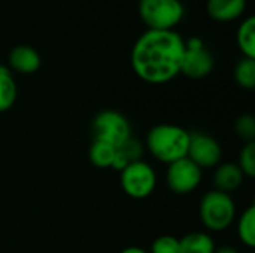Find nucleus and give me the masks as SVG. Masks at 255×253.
Here are the masks:
<instances>
[{
  "label": "nucleus",
  "instance_id": "f257e3e1",
  "mask_svg": "<svg viewBox=\"0 0 255 253\" xmlns=\"http://www.w3.org/2000/svg\"><path fill=\"white\" fill-rule=\"evenodd\" d=\"M185 40L175 30H146L131 49V67L145 82L161 85L181 73Z\"/></svg>",
  "mask_w": 255,
  "mask_h": 253
},
{
  "label": "nucleus",
  "instance_id": "f03ea898",
  "mask_svg": "<svg viewBox=\"0 0 255 253\" xmlns=\"http://www.w3.org/2000/svg\"><path fill=\"white\" fill-rule=\"evenodd\" d=\"M188 143L190 133L173 124H158L146 136V146L151 155L167 166L187 157Z\"/></svg>",
  "mask_w": 255,
  "mask_h": 253
},
{
  "label": "nucleus",
  "instance_id": "7ed1b4c3",
  "mask_svg": "<svg viewBox=\"0 0 255 253\" xmlns=\"http://www.w3.org/2000/svg\"><path fill=\"white\" fill-rule=\"evenodd\" d=\"M202 224L211 231L227 230L236 216V204L230 194L214 189L203 195L200 201Z\"/></svg>",
  "mask_w": 255,
  "mask_h": 253
},
{
  "label": "nucleus",
  "instance_id": "20e7f679",
  "mask_svg": "<svg viewBox=\"0 0 255 253\" xmlns=\"http://www.w3.org/2000/svg\"><path fill=\"white\" fill-rule=\"evenodd\" d=\"M181 0H140L139 15L148 30H173L184 18Z\"/></svg>",
  "mask_w": 255,
  "mask_h": 253
},
{
  "label": "nucleus",
  "instance_id": "39448f33",
  "mask_svg": "<svg viewBox=\"0 0 255 253\" xmlns=\"http://www.w3.org/2000/svg\"><path fill=\"white\" fill-rule=\"evenodd\" d=\"M93 139L120 148L131 137V128L127 118L117 110H102L91 124Z\"/></svg>",
  "mask_w": 255,
  "mask_h": 253
},
{
  "label": "nucleus",
  "instance_id": "423d86ee",
  "mask_svg": "<svg viewBox=\"0 0 255 253\" xmlns=\"http://www.w3.org/2000/svg\"><path fill=\"white\" fill-rule=\"evenodd\" d=\"M120 173L121 188L128 197L134 200H143L154 192L157 185V176L154 169L148 163L142 160L134 161Z\"/></svg>",
  "mask_w": 255,
  "mask_h": 253
},
{
  "label": "nucleus",
  "instance_id": "0eeeda50",
  "mask_svg": "<svg viewBox=\"0 0 255 253\" xmlns=\"http://www.w3.org/2000/svg\"><path fill=\"white\" fill-rule=\"evenodd\" d=\"M202 182V169L197 167L190 158L178 160L169 164L166 171V183L169 189L178 195L191 194Z\"/></svg>",
  "mask_w": 255,
  "mask_h": 253
},
{
  "label": "nucleus",
  "instance_id": "6e6552de",
  "mask_svg": "<svg viewBox=\"0 0 255 253\" xmlns=\"http://www.w3.org/2000/svg\"><path fill=\"white\" fill-rule=\"evenodd\" d=\"M214 69V57L205 48L199 37H191L185 42V54L181 64V73L190 79L206 78Z\"/></svg>",
  "mask_w": 255,
  "mask_h": 253
},
{
  "label": "nucleus",
  "instance_id": "1a4fd4ad",
  "mask_svg": "<svg viewBox=\"0 0 255 253\" xmlns=\"http://www.w3.org/2000/svg\"><path fill=\"white\" fill-rule=\"evenodd\" d=\"M223 151L220 143L205 133H190L187 158L200 169L217 167L221 161Z\"/></svg>",
  "mask_w": 255,
  "mask_h": 253
},
{
  "label": "nucleus",
  "instance_id": "9d476101",
  "mask_svg": "<svg viewBox=\"0 0 255 253\" xmlns=\"http://www.w3.org/2000/svg\"><path fill=\"white\" fill-rule=\"evenodd\" d=\"M9 64L10 67L22 75H31L40 69L42 60L36 49L27 45L15 46L9 54Z\"/></svg>",
  "mask_w": 255,
  "mask_h": 253
},
{
  "label": "nucleus",
  "instance_id": "9b49d317",
  "mask_svg": "<svg viewBox=\"0 0 255 253\" xmlns=\"http://www.w3.org/2000/svg\"><path fill=\"white\" fill-rule=\"evenodd\" d=\"M247 7V0H208L206 9L212 19L230 22L238 19Z\"/></svg>",
  "mask_w": 255,
  "mask_h": 253
},
{
  "label": "nucleus",
  "instance_id": "f8f14e48",
  "mask_svg": "<svg viewBox=\"0 0 255 253\" xmlns=\"http://www.w3.org/2000/svg\"><path fill=\"white\" fill-rule=\"evenodd\" d=\"M242 180H244L242 170L239 169L238 164H232V163L218 166V169L215 170V174H214V183H215L217 189L221 192H226V194L238 189L241 186Z\"/></svg>",
  "mask_w": 255,
  "mask_h": 253
},
{
  "label": "nucleus",
  "instance_id": "ddd939ff",
  "mask_svg": "<svg viewBox=\"0 0 255 253\" xmlns=\"http://www.w3.org/2000/svg\"><path fill=\"white\" fill-rule=\"evenodd\" d=\"M215 243L206 233H191L179 239V253H214Z\"/></svg>",
  "mask_w": 255,
  "mask_h": 253
},
{
  "label": "nucleus",
  "instance_id": "4468645a",
  "mask_svg": "<svg viewBox=\"0 0 255 253\" xmlns=\"http://www.w3.org/2000/svg\"><path fill=\"white\" fill-rule=\"evenodd\" d=\"M16 84L10 70L0 64V112L9 110L16 100Z\"/></svg>",
  "mask_w": 255,
  "mask_h": 253
},
{
  "label": "nucleus",
  "instance_id": "2eb2a0df",
  "mask_svg": "<svg viewBox=\"0 0 255 253\" xmlns=\"http://www.w3.org/2000/svg\"><path fill=\"white\" fill-rule=\"evenodd\" d=\"M238 46L242 51L244 57L255 58V18L248 16L244 19V22L239 25L238 30Z\"/></svg>",
  "mask_w": 255,
  "mask_h": 253
},
{
  "label": "nucleus",
  "instance_id": "dca6fc26",
  "mask_svg": "<svg viewBox=\"0 0 255 253\" xmlns=\"http://www.w3.org/2000/svg\"><path fill=\"white\" fill-rule=\"evenodd\" d=\"M115 154H117V148H114L112 145H108V143L99 142V140H93L88 157H90V161L96 167L109 169V167H112V163L115 160Z\"/></svg>",
  "mask_w": 255,
  "mask_h": 253
},
{
  "label": "nucleus",
  "instance_id": "f3484780",
  "mask_svg": "<svg viewBox=\"0 0 255 253\" xmlns=\"http://www.w3.org/2000/svg\"><path fill=\"white\" fill-rule=\"evenodd\" d=\"M238 236L239 240L247 246V248H254L255 246V206L251 204L239 218L238 222Z\"/></svg>",
  "mask_w": 255,
  "mask_h": 253
},
{
  "label": "nucleus",
  "instance_id": "a211bd4d",
  "mask_svg": "<svg viewBox=\"0 0 255 253\" xmlns=\"http://www.w3.org/2000/svg\"><path fill=\"white\" fill-rule=\"evenodd\" d=\"M235 79L239 86L253 89L255 86V58L244 57L235 67Z\"/></svg>",
  "mask_w": 255,
  "mask_h": 253
},
{
  "label": "nucleus",
  "instance_id": "6ab92c4d",
  "mask_svg": "<svg viewBox=\"0 0 255 253\" xmlns=\"http://www.w3.org/2000/svg\"><path fill=\"white\" fill-rule=\"evenodd\" d=\"M239 169L244 176L254 177L255 176V142H248L239 155Z\"/></svg>",
  "mask_w": 255,
  "mask_h": 253
},
{
  "label": "nucleus",
  "instance_id": "aec40b11",
  "mask_svg": "<svg viewBox=\"0 0 255 253\" xmlns=\"http://www.w3.org/2000/svg\"><path fill=\"white\" fill-rule=\"evenodd\" d=\"M235 130H236V134L242 140H245L247 143L248 142H254L255 118L253 115H242V116H239L236 124H235Z\"/></svg>",
  "mask_w": 255,
  "mask_h": 253
},
{
  "label": "nucleus",
  "instance_id": "412c9836",
  "mask_svg": "<svg viewBox=\"0 0 255 253\" xmlns=\"http://www.w3.org/2000/svg\"><path fill=\"white\" fill-rule=\"evenodd\" d=\"M117 151L121 154V157L128 163H134V161H140L142 155H143V146L140 145V142L134 140V139H128L124 145H121L120 148H117Z\"/></svg>",
  "mask_w": 255,
  "mask_h": 253
},
{
  "label": "nucleus",
  "instance_id": "4be33fe9",
  "mask_svg": "<svg viewBox=\"0 0 255 253\" xmlns=\"http://www.w3.org/2000/svg\"><path fill=\"white\" fill-rule=\"evenodd\" d=\"M151 253H179V239L173 236H160L151 245Z\"/></svg>",
  "mask_w": 255,
  "mask_h": 253
},
{
  "label": "nucleus",
  "instance_id": "5701e85b",
  "mask_svg": "<svg viewBox=\"0 0 255 253\" xmlns=\"http://www.w3.org/2000/svg\"><path fill=\"white\" fill-rule=\"evenodd\" d=\"M214 253H239L235 248L232 246H221V248H215Z\"/></svg>",
  "mask_w": 255,
  "mask_h": 253
},
{
  "label": "nucleus",
  "instance_id": "b1692460",
  "mask_svg": "<svg viewBox=\"0 0 255 253\" xmlns=\"http://www.w3.org/2000/svg\"><path fill=\"white\" fill-rule=\"evenodd\" d=\"M120 253H148L145 249L142 248H136V246H130V248H126L123 249Z\"/></svg>",
  "mask_w": 255,
  "mask_h": 253
}]
</instances>
